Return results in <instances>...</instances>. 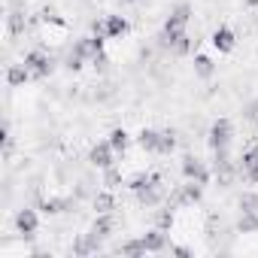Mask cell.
Here are the masks:
<instances>
[{
	"label": "cell",
	"mask_w": 258,
	"mask_h": 258,
	"mask_svg": "<svg viewBox=\"0 0 258 258\" xmlns=\"http://www.w3.org/2000/svg\"><path fill=\"white\" fill-rule=\"evenodd\" d=\"M231 140H234V121H231L228 115L213 118L210 131H207V146H210V152L228 149V146H231Z\"/></svg>",
	"instance_id": "obj_1"
},
{
	"label": "cell",
	"mask_w": 258,
	"mask_h": 258,
	"mask_svg": "<svg viewBox=\"0 0 258 258\" xmlns=\"http://www.w3.org/2000/svg\"><path fill=\"white\" fill-rule=\"evenodd\" d=\"M103 49H106V37H103L100 31H94V34H85V37L76 40L73 55H79V58H85V61H94V58L103 55Z\"/></svg>",
	"instance_id": "obj_2"
},
{
	"label": "cell",
	"mask_w": 258,
	"mask_h": 258,
	"mask_svg": "<svg viewBox=\"0 0 258 258\" xmlns=\"http://www.w3.org/2000/svg\"><path fill=\"white\" fill-rule=\"evenodd\" d=\"M179 170H182V176L191 179V182H201V185H210V182H213V170H210L207 161H201L198 155H182Z\"/></svg>",
	"instance_id": "obj_3"
},
{
	"label": "cell",
	"mask_w": 258,
	"mask_h": 258,
	"mask_svg": "<svg viewBox=\"0 0 258 258\" xmlns=\"http://www.w3.org/2000/svg\"><path fill=\"white\" fill-rule=\"evenodd\" d=\"M188 22H191V7H188V4H179L176 10H170V13H167V19H164V28H161V34H164V37L182 34V31L188 28Z\"/></svg>",
	"instance_id": "obj_4"
},
{
	"label": "cell",
	"mask_w": 258,
	"mask_h": 258,
	"mask_svg": "<svg viewBox=\"0 0 258 258\" xmlns=\"http://www.w3.org/2000/svg\"><path fill=\"white\" fill-rule=\"evenodd\" d=\"M204 188H207V185L185 179V185H179L176 195H173V201H167V204H170V207H195V204L204 201Z\"/></svg>",
	"instance_id": "obj_5"
},
{
	"label": "cell",
	"mask_w": 258,
	"mask_h": 258,
	"mask_svg": "<svg viewBox=\"0 0 258 258\" xmlns=\"http://www.w3.org/2000/svg\"><path fill=\"white\" fill-rule=\"evenodd\" d=\"M94 31H100L106 40H121V37H127V34H131V22H127L124 16H106L100 25H94Z\"/></svg>",
	"instance_id": "obj_6"
},
{
	"label": "cell",
	"mask_w": 258,
	"mask_h": 258,
	"mask_svg": "<svg viewBox=\"0 0 258 258\" xmlns=\"http://www.w3.org/2000/svg\"><path fill=\"white\" fill-rule=\"evenodd\" d=\"M213 176L219 179V185H222V188H228V185L234 182L237 170H234V164H231V158H228V149L213 152Z\"/></svg>",
	"instance_id": "obj_7"
},
{
	"label": "cell",
	"mask_w": 258,
	"mask_h": 258,
	"mask_svg": "<svg viewBox=\"0 0 258 258\" xmlns=\"http://www.w3.org/2000/svg\"><path fill=\"white\" fill-rule=\"evenodd\" d=\"M22 61H25V67L31 70V76H34V79H46V76L52 73V58H49L43 49H31Z\"/></svg>",
	"instance_id": "obj_8"
},
{
	"label": "cell",
	"mask_w": 258,
	"mask_h": 258,
	"mask_svg": "<svg viewBox=\"0 0 258 258\" xmlns=\"http://www.w3.org/2000/svg\"><path fill=\"white\" fill-rule=\"evenodd\" d=\"M115 155H118V152L109 146V140H100V143L91 146V152H88V164L97 167V170H106V167L115 164Z\"/></svg>",
	"instance_id": "obj_9"
},
{
	"label": "cell",
	"mask_w": 258,
	"mask_h": 258,
	"mask_svg": "<svg viewBox=\"0 0 258 258\" xmlns=\"http://www.w3.org/2000/svg\"><path fill=\"white\" fill-rule=\"evenodd\" d=\"M13 225H16V231H19L22 237H34V234L40 231V213H37V210H31V207L16 210Z\"/></svg>",
	"instance_id": "obj_10"
},
{
	"label": "cell",
	"mask_w": 258,
	"mask_h": 258,
	"mask_svg": "<svg viewBox=\"0 0 258 258\" xmlns=\"http://www.w3.org/2000/svg\"><path fill=\"white\" fill-rule=\"evenodd\" d=\"M210 46H213L219 55H228V52L237 49V34H234L228 25H219V28L210 34Z\"/></svg>",
	"instance_id": "obj_11"
},
{
	"label": "cell",
	"mask_w": 258,
	"mask_h": 258,
	"mask_svg": "<svg viewBox=\"0 0 258 258\" xmlns=\"http://www.w3.org/2000/svg\"><path fill=\"white\" fill-rule=\"evenodd\" d=\"M167 234H170V231H161V228H152V231L140 234V240H143V249H146V255H158V252L170 249V240H167Z\"/></svg>",
	"instance_id": "obj_12"
},
{
	"label": "cell",
	"mask_w": 258,
	"mask_h": 258,
	"mask_svg": "<svg viewBox=\"0 0 258 258\" xmlns=\"http://www.w3.org/2000/svg\"><path fill=\"white\" fill-rule=\"evenodd\" d=\"M240 170H243V176H246L252 185H258V143H252V146L243 149V155H240Z\"/></svg>",
	"instance_id": "obj_13"
},
{
	"label": "cell",
	"mask_w": 258,
	"mask_h": 258,
	"mask_svg": "<svg viewBox=\"0 0 258 258\" xmlns=\"http://www.w3.org/2000/svg\"><path fill=\"white\" fill-rule=\"evenodd\" d=\"M158 140H161V131H155V127H140L134 137V143L149 155H158Z\"/></svg>",
	"instance_id": "obj_14"
},
{
	"label": "cell",
	"mask_w": 258,
	"mask_h": 258,
	"mask_svg": "<svg viewBox=\"0 0 258 258\" xmlns=\"http://www.w3.org/2000/svg\"><path fill=\"white\" fill-rule=\"evenodd\" d=\"M152 185H161V173H155V170H140V173H134L131 179H127V188H131L134 195L143 191V188H152Z\"/></svg>",
	"instance_id": "obj_15"
},
{
	"label": "cell",
	"mask_w": 258,
	"mask_h": 258,
	"mask_svg": "<svg viewBox=\"0 0 258 258\" xmlns=\"http://www.w3.org/2000/svg\"><path fill=\"white\" fill-rule=\"evenodd\" d=\"M97 240H106L112 231H115V219H112V213H94V222H91V228H88Z\"/></svg>",
	"instance_id": "obj_16"
},
{
	"label": "cell",
	"mask_w": 258,
	"mask_h": 258,
	"mask_svg": "<svg viewBox=\"0 0 258 258\" xmlns=\"http://www.w3.org/2000/svg\"><path fill=\"white\" fill-rule=\"evenodd\" d=\"M191 70H195V76H198V79H213V76H216V61H213L210 55H204V52H201V55H195V58H191Z\"/></svg>",
	"instance_id": "obj_17"
},
{
	"label": "cell",
	"mask_w": 258,
	"mask_h": 258,
	"mask_svg": "<svg viewBox=\"0 0 258 258\" xmlns=\"http://www.w3.org/2000/svg\"><path fill=\"white\" fill-rule=\"evenodd\" d=\"M28 79H34V76H31V70L25 67V61H22V64H10V67H7V85H10V88H22Z\"/></svg>",
	"instance_id": "obj_18"
},
{
	"label": "cell",
	"mask_w": 258,
	"mask_h": 258,
	"mask_svg": "<svg viewBox=\"0 0 258 258\" xmlns=\"http://www.w3.org/2000/svg\"><path fill=\"white\" fill-rule=\"evenodd\" d=\"M106 140H109V146H112V149H115L118 155H124V152H127V146L134 143V137L127 134L124 127H112V131L106 134Z\"/></svg>",
	"instance_id": "obj_19"
},
{
	"label": "cell",
	"mask_w": 258,
	"mask_h": 258,
	"mask_svg": "<svg viewBox=\"0 0 258 258\" xmlns=\"http://www.w3.org/2000/svg\"><path fill=\"white\" fill-rule=\"evenodd\" d=\"M100 249V240L88 231V234H79L76 243H73V255H94Z\"/></svg>",
	"instance_id": "obj_20"
},
{
	"label": "cell",
	"mask_w": 258,
	"mask_h": 258,
	"mask_svg": "<svg viewBox=\"0 0 258 258\" xmlns=\"http://www.w3.org/2000/svg\"><path fill=\"white\" fill-rule=\"evenodd\" d=\"M91 207H94V213H112V210H115V195H112L109 188H103V191L94 195Z\"/></svg>",
	"instance_id": "obj_21"
},
{
	"label": "cell",
	"mask_w": 258,
	"mask_h": 258,
	"mask_svg": "<svg viewBox=\"0 0 258 258\" xmlns=\"http://www.w3.org/2000/svg\"><path fill=\"white\" fill-rule=\"evenodd\" d=\"M134 198H137V204H140V207H158V204H161V185L143 188V191H137Z\"/></svg>",
	"instance_id": "obj_22"
},
{
	"label": "cell",
	"mask_w": 258,
	"mask_h": 258,
	"mask_svg": "<svg viewBox=\"0 0 258 258\" xmlns=\"http://www.w3.org/2000/svg\"><path fill=\"white\" fill-rule=\"evenodd\" d=\"M176 225V213H173V207L167 204V207H161L158 213H155V228H161V231H170Z\"/></svg>",
	"instance_id": "obj_23"
},
{
	"label": "cell",
	"mask_w": 258,
	"mask_h": 258,
	"mask_svg": "<svg viewBox=\"0 0 258 258\" xmlns=\"http://www.w3.org/2000/svg\"><path fill=\"white\" fill-rule=\"evenodd\" d=\"M118 252H121V255H127V258H143V255H146V249H143V240H140V237L124 240V243L118 246Z\"/></svg>",
	"instance_id": "obj_24"
},
{
	"label": "cell",
	"mask_w": 258,
	"mask_h": 258,
	"mask_svg": "<svg viewBox=\"0 0 258 258\" xmlns=\"http://www.w3.org/2000/svg\"><path fill=\"white\" fill-rule=\"evenodd\" d=\"M237 231H240V234H255V231H258V213H240Z\"/></svg>",
	"instance_id": "obj_25"
},
{
	"label": "cell",
	"mask_w": 258,
	"mask_h": 258,
	"mask_svg": "<svg viewBox=\"0 0 258 258\" xmlns=\"http://www.w3.org/2000/svg\"><path fill=\"white\" fill-rule=\"evenodd\" d=\"M173 152H176V131H161L158 155H173Z\"/></svg>",
	"instance_id": "obj_26"
},
{
	"label": "cell",
	"mask_w": 258,
	"mask_h": 258,
	"mask_svg": "<svg viewBox=\"0 0 258 258\" xmlns=\"http://www.w3.org/2000/svg\"><path fill=\"white\" fill-rule=\"evenodd\" d=\"M237 207L240 213H258V191H243L237 198Z\"/></svg>",
	"instance_id": "obj_27"
},
{
	"label": "cell",
	"mask_w": 258,
	"mask_h": 258,
	"mask_svg": "<svg viewBox=\"0 0 258 258\" xmlns=\"http://www.w3.org/2000/svg\"><path fill=\"white\" fill-rule=\"evenodd\" d=\"M40 210H43L46 216H55V213L67 210V201H64V198H43V201H40Z\"/></svg>",
	"instance_id": "obj_28"
},
{
	"label": "cell",
	"mask_w": 258,
	"mask_h": 258,
	"mask_svg": "<svg viewBox=\"0 0 258 258\" xmlns=\"http://www.w3.org/2000/svg\"><path fill=\"white\" fill-rule=\"evenodd\" d=\"M40 22H46V25H55V28H67V19H61L55 10H43V13H40Z\"/></svg>",
	"instance_id": "obj_29"
},
{
	"label": "cell",
	"mask_w": 258,
	"mask_h": 258,
	"mask_svg": "<svg viewBox=\"0 0 258 258\" xmlns=\"http://www.w3.org/2000/svg\"><path fill=\"white\" fill-rule=\"evenodd\" d=\"M22 31H25V16L13 13V16H10V34H13V37H19Z\"/></svg>",
	"instance_id": "obj_30"
},
{
	"label": "cell",
	"mask_w": 258,
	"mask_h": 258,
	"mask_svg": "<svg viewBox=\"0 0 258 258\" xmlns=\"http://www.w3.org/2000/svg\"><path fill=\"white\" fill-rule=\"evenodd\" d=\"M103 182H106V188H112V182H118V170H115V164L103 170Z\"/></svg>",
	"instance_id": "obj_31"
},
{
	"label": "cell",
	"mask_w": 258,
	"mask_h": 258,
	"mask_svg": "<svg viewBox=\"0 0 258 258\" xmlns=\"http://www.w3.org/2000/svg\"><path fill=\"white\" fill-rule=\"evenodd\" d=\"M170 252H173V255H179V258H188V255H191V249H188V246H170Z\"/></svg>",
	"instance_id": "obj_32"
},
{
	"label": "cell",
	"mask_w": 258,
	"mask_h": 258,
	"mask_svg": "<svg viewBox=\"0 0 258 258\" xmlns=\"http://www.w3.org/2000/svg\"><path fill=\"white\" fill-rule=\"evenodd\" d=\"M243 4H246L249 10H258V0H243Z\"/></svg>",
	"instance_id": "obj_33"
},
{
	"label": "cell",
	"mask_w": 258,
	"mask_h": 258,
	"mask_svg": "<svg viewBox=\"0 0 258 258\" xmlns=\"http://www.w3.org/2000/svg\"><path fill=\"white\" fill-rule=\"evenodd\" d=\"M118 4H124V7H137L140 0H118Z\"/></svg>",
	"instance_id": "obj_34"
}]
</instances>
